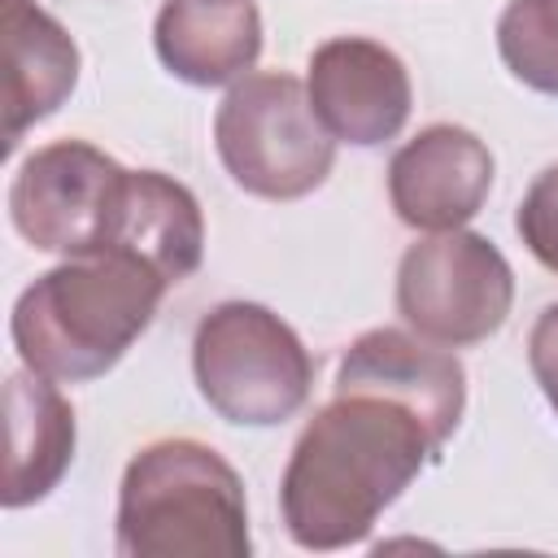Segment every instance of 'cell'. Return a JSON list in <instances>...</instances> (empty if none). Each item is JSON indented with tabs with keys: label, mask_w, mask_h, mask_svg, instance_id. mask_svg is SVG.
<instances>
[{
	"label": "cell",
	"mask_w": 558,
	"mask_h": 558,
	"mask_svg": "<svg viewBox=\"0 0 558 558\" xmlns=\"http://www.w3.org/2000/svg\"><path fill=\"white\" fill-rule=\"evenodd\" d=\"M440 440L418 410L366 388L336 397L305 423L279 480L283 527L301 549H344L366 541L375 519L440 458Z\"/></svg>",
	"instance_id": "6da1fadb"
},
{
	"label": "cell",
	"mask_w": 558,
	"mask_h": 558,
	"mask_svg": "<svg viewBox=\"0 0 558 558\" xmlns=\"http://www.w3.org/2000/svg\"><path fill=\"white\" fill-rule=\"evenodd\" d=\"M166 288L148 262L122 248L70 257L17 296L9 323L13 344L48 379H96L148 331Z\"/></svg>",
	"instance_id": "7a4b0ae2"
},
{
	"label": "cell",
	"mask_w": 558,
	"mask_h": 558,
	"mask_svg": "<svg viewBox=\"0 0 558 558\" xmlns=\"http://www.w3.org/2000/svg\"><path fill=\"white\" fill-rule=\"evenodd\" d=\"M248 501L235 466L201 440L144 445L118 488L122 558H248Z\"/></svg>",
	"instance_id": "3957f363"
},
{
	"label": "cell",
	"mask_w": 558,
	"mask_h": 558,
	"mask_svg": "<svg viewBox=\"0 0 558 558\" xmlns=\"http://www.w3.org/2000/svg\"><path fill=\"white\" fill-rule=\"evenodd\" d=\"M192 371L209 410L235 427H275L314 388L310 349L257 301H222L196 323Z\"/></svg>",
	"instance_id": "277c9868"
},
{
	"label": "cell",
	"mask_w": 558,
	"mask_h": 558,
	"mask_svg": "<svg viewBox=\"0 0 558 558\" xmlns=\"http://www.w3.org/2000/svg\"><path fill=\"white\" fill-rule=\"evenodd\" d=\"M214 144L227 174L266 201L310 196L336 161V140L292 74H244L214 113Z\"/></svg>",
	"instance_id": "5b68a950"
},
{
	"label": "cell",
	"mask_w": 558,
	"mask_h": 558,
	"mask_svg": "<svg viewBox=\"0 0 558 558\" xmlns=\"http://www.w3.org/2000/svg\"><path fill=\"white\" fill-rule=\"evenodd\" d=\"M514 305V270L501 248L475 231H432L397 266L401 318L436 344L462 349L501 331Z\"/></svg>",
	"instance_id": "8992f818"
},
{
	"label": "cell",
	"mask_w": 558,
	"mask_h": 558,
	"mask_svg": "<svg viewBox=\"0 0 558 558\" xmlns=\"http://www.w3.org/2000/svg\"><path fill=\"white\" fill-rule=\"evenodd\" d=\"M126 170L87 140H57L35 148L9 187V218L17 235L44 253L87 257L113 244Z\"/></svg>",
	"instance_id": "52a82bcc"
},
{
	"label": "cell",
	"mask_w": 558,
	"mask_h": 558,
	"mask_svg": "<svg viewBox=\"0 0 558 558\" xmlns=\"http://www.w3.org/2000/svg\"><path fill=\"white\" fill-rule=\"evenodd\" d=\"M305 92L331 140H344L353 148L392 140L414 105L401 57L366 35H336L318 44L310 57Z\"/></svg>",
	"instance_id": "ba28073f"
},
{
	"label": "cell",
	"mask_w": 558,
	"mask_h": 558,
	"mask_svg": "<svg viewBox=\"0 0 558 558\" xmlns=\"http://www.w3.org/2000/svg\"><path fill=\"white\" fill-rule=\"evenodd\" d=\"M493 192L488 144L453 122L423 126L388 161V196L414 231H458Z\"/></svg>",
	"instance_id": "9c48e42d"
},
{
	"label": "cell",
	"mask_w": 558,
	"mask_h": 558,
	"mask_svg": "<svg viewBox=\"0 0 558 558\" xmlns=\"http://www.w3.org/2000/svg\"><path fill=\"white\" fill-rule=\"evenodd\" d=\"M336 388L340 392L366 388V392L405 401L410 410H418L427 418V427L436 432L440 445L453 436V427L462 423V405H466L462 362L453 353L436 349V340L427 344L397 327H375V331L357 336L336 366Z\"/></svg>",
	"instance_id": "30bf717a"
},
{
	"label": "cell",
	"mask_w": 558,
	"mask_h": 558,
	"mask_svg": "<svg viewBox=\"0 0 558 558\" xmlns=\"http://www.w3.org/2000/svg\"><path fill=\"white\" fill-rule=\"evenodd\" d=\"M4 44V148L57 113L78 83V48L70 31L35 0H0Z\"/></svg>",
	"instance_id": "8fae6325"
},
{
	"label": "cell",
	"mask_w": 558,
	"mask_h": 558,
	"mask_svg": "<svg viewBox=\"0 0 558 558\" xmlns=\"http://www.w3.org/2000/svg\"><path fill=\"white\" fill-rule=\"evenodd\" d=\"M161 65L192 87L240 83L262 52L253 0H166L153 22Z\"/></svg>",
	"instance_id": "7c38bea8"
},
{
	"label": "cell",
	"mask_w": 558,
	"mask_h": 558,
	"mask_svg": "<svg viewBox=\"0 0 558 558\" xmlns=\"http://www.w3.org/2000/svg\"><path fill=\"white\" fill-rule=\"evenodd\" d=\"M9 418V466H4V506L22 510L44 501L74 462V410L57 384L39 371H13L4 384Z\"/></svg>",
	"instance_id": "4fadbf2b"
},
{
	"label": "cell",
	"mask_w": 558,
	"mask_h": 558,
	"mask_svg": "<svg viewBox=\"0 0 558 558\" xmlns=\"http://www.w3.org/2000/svg\"><path fill=\"white\" fill-rule=\"evenodd\" d=\"M148 262L166 283L187 279L205 253V218L196 196L161 170H126L113 244Z\"/></svg>",
	"instance_id": "5bb4252c"
},
{
	"label": "cell",
	"mask_w": 558,
	"mask_h": 558,
	"mask_svg": "<svg viewBox=\"0 0 558 558\" xmlns=\"http://www.w3.org/2000/svg\"><path fill=\"white\" fill-rule=\"evenodd\" d=\"M506 70L545 96H558V0H510L497 17Z\"/></svg>",
	"instance_id": "9a60e30c"
},
{
	"label": "cell",
	"mask_w": 558,
	"mask_h": 558,
	"mask_svg": "<svg viewBox=\"0 0 558 558\" xmlns=\"http://www.w3.org/2000/svg\"><path fill=\"white\" fill-rule=\"evenodd\" d=\"M514 227H519L523 244L532 248V257L558 275V166H549L532 179L527 196L519 201Z\"/></svg>",
	"instance_id": "2e32d148"
},
{
	"label": "cell",
	"mask_w": 558,
	"mask_h": 558,
	"mask_svg": "<svg viewBox=\"0 0 558 558\" xmlns=\"http://www.w3.org/2000/svg\"><path fill=\"white\" fill-rule=\"evenodd\" d=\"M527 366L545 392V401L554 405L558 414V301L541 310V318L532 323V336H527Z\"/></svg>",
	"instance_id": "e0dca14e"
}]
</instances>
